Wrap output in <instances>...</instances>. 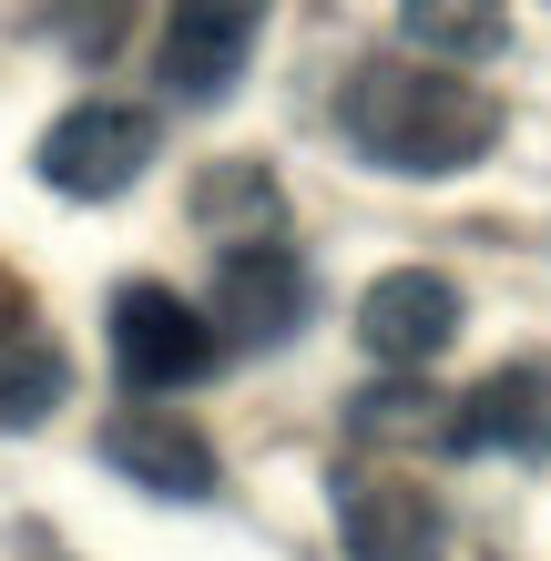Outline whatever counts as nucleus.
Listing matches in <instances>:
<instances>
[{
	"instance_id": "nucleus-1",
	"label": "nucleus",
	"mask_w": 551,
	"mask_h": 561,
	"mask_svg": "<svg viewBox=\"0 0 551 561\" xmlns=\"http://www.w3.org/2000/svg\"><path fill=\"white\" fill-rule=\"evenodd\" d=\"M337 134L358 144L378 174H470L480 153L501 144V103L460 72H429V51L418 61H368L358 82L337 92Z\"/></svg>"
},
{
	"instance_id": "nucleus-2",
	"label": "nucleus",
	"mask_w": 551,
	"mask_h": 561,
	"mask_svg": "<svg viewBox=\"0 0 551 561\" xmlns=\"http://www.w3.org/2000/svg\"><path fill=\"white\" fill-rule=\"evenodd\" d=\"M215 357H225V327L205 307H184L174 286H123L113 296V368H123L134 399H174V388L215 378Z\"/></svg>"
},
{
	"instance_id": "nucleus-3",
	"label": "nucleus",
	"mask_w": 551,
	"mask_h": 561,
	"mask_svg": "<svg viewBox=\"0 0 551 561\" xmlns=\"http://www.w3.org/2000/svg\"><path fill=\"white\" fill-rule=\"evenodd\" d=\"M144 163H153V113L144 103H72L42 134L31 174L51 194H72V205H113V194L144 184Z\"/></svg>"
},
{
	"instance_id": "nucleus-4",
	"label": "nucleus",
	"mask_w": 551,
	"mask_h": 561,
	"mask_svg": "<svg viewBox=\"0 0 551 561\" xmlns=\"http://www.w3.org/2000/svg\"><path fill=\"white\" fill-rule=\"evenodd\" d=\"M307 307H317V276L286 236H245L215 255V327L236 347H286L307 327Z\"/></svg>"
},
{
	"instance_id": "nucleus-5",
	"label": "nucleus",
	"mask_w": 551,
	"mask_h": 561,
	"mask_svg": "<svg viewBox=\"0 0 551 561\" xmlns=\"http://www.w3.org/2000/svg\"><path fill=\"white\" fill-rule=\"evenodd\" d=\"M276 0H164V42H153V72H164L174 103H225L266 31Z\"/></svg>"
},
{
	"instance_id": "nucleus-6",
	"label": "nucleus",
	"mask_w": 551,
	"mask_h": 561,
	"mask_svg": "<svg viewBox=\"0 0 551 561\" xmlns=\"http://www.w3.org/2000/svg\"><path fill=\"white\" fill-rule=\"evenodd\" d=\"M439 449L460 459H541L551 449V357H510L480 388H460L439 419Z\"/></svg>"
},
{
	"instance_id": "nucleus-7",
	"label": "nucleus",
	"mask_w": 551,
	"mask_h": 561,
	"mask_svg": "<svg viewBox=\"0 0 551 561\" xmlns=\"http://www.w3.org/2000/svg\"><path fill=\"white\" fill-rule=\"evenodd\" d=\"M337 541L347 561H449V511L409 470H337Z\"/></svg>"
},
{
	"instance_id": "nucleus-8",
	"label": "nucleus",
	"mask_w": 551,
	"mask_h": 561,
	"mask_svg": "<svg viewBox=\"0 0 551 561\" xmlns=\"http://www.w3.org/2000/svg\"><path fill=\"white\" fill-rule=\"evenodd\" d=\"M449 337H460V286L439 266H388L358 296V347L378 368H429V357H449Z\"/></svg>"
},
{
	"instance_id": "nucleus-9",
	"label": "nucleus",
	"mask_w": 551,
	"mask_h": 561,
	"mask_svg": "<svg viewBox=\"0 0 551 561\" xmlns=\"http://www.w3.org/2000/svg\"><path fill=\"white\" fill-rule=\"evenodd\" d=\"M103 459L134 490H153V501H215V449H205V428H184L174 409H123L103 428Z\"/></svg>"
},
{
	"instance_id": "nucleus-10",
	"label": "nucleus",
	"mask_w": 551,
	"mask_h": 561,
	"mask_svg": "<svg viewBox=\"0 0 551 561\" xmlns=\"http://www.w3.org/2000/svg\"><path fill=\"white\" fill-rule=\"evenodd\" d=\"M61 399H72V347L31 317H0V439L42 428Z\"/></svg>"
},
{
	"instance_id": "nucleus-11",
	"label": "nucleus",
	"mask_w": 551,
	"mask_h": 561,
	"mask_svg": "<svg viewBox=\"0 0 551 561\" xmlns=\"http://www.w3.org/2000/svg\"><path fill=\"white\" fill-rule=\"evenodd\" d=\"M399 42L429 51V61H501L510 11L501 0H399Z\"/></svg>"
},
{
	"instance_id": "nucleus-12",
	"label": "nucleus",
	"mask_w": 551,
	"mask_h": 561,
	"mask_svg": "<svg viewBox=\"0 0 551 561\" xmlns=\"http://www.w3.org/2000/svg\"><path fill=\"white\" fill-rule=\"evenodd\" d=\"M439 419H449V399L418 388V368H399L388 388H358V428L368 439H439Z\"/></svg>"
}]
</instances>
